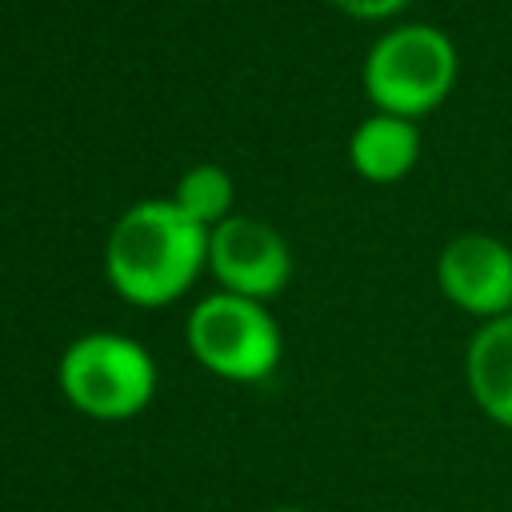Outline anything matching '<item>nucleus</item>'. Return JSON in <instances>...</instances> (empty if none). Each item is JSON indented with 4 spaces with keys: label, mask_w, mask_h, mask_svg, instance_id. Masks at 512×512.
I'll use <instances>...</instances> for the list:
<instances>
[{
    "label": "nucleus",
    "mask_w": 512,
    "mask_h": 512,
    "mask_svg": "<svg viewBox=\"0 0 512 512\" xmlns=\"http://www.w3.org/2000/svg\"><path fill=\"white\" fill-rule=\"evenodd\" d=\"M208 232L176 200L132 204L104 248L112 288L136 308H160L180 300L208 264Z\"/></svg>",
    "instance_id": "obj_1"
},
{
    "label": "nucleus",
    "mask_w": 512,
    "mask_h": 512,
    "mask_svg": "<svg viewBox=\"0 0 512 512\" xmlns=\"http://www.w3.org/2000/svg\"><path fill=\"white\" fill-rule=\"evenodd\" d=\"M208 268L224 284V292L268 300L292 276V252L284 236L252 216H228L208 232Z\"/></svg>",
    "instance_id": "obj_5"
},
{
    "label": "nucleus",
    "mask_w": 512,
    "mask_h": 512,
    "mask_svg": "<svg viewBox=\"0 0 512 512\" xmlns=\"http://www.w3.org/2000/svg\"><path fill=\"white\" fill-rule=\"evenodd\" d=\"M464 384L476 408L512 432V312L484 320L464 348Z\"/></svg>",
    "instance_id": "obj_7"
},
{
    "label": "nucleus",
    "mask_w": 512,
    "mask_h": 512,
    "mask_svg": "<svg viewBox=\"0 0 512 512\" xmlns=\"http://www.w3.org/2000/svg\"><path fill=\"white\" fill-rule=\"evenodd\" d=\"M272 512H308V508H296V504H284V508H272Z\"/></svg>",
    "instance_id": "obj_11"
},
{
    "label": "nucleus",
    "mask_w": 512,
    "mask_h": 512,
    "mask_svg": "<svg viewBox=\"0 0 512 512\" xmlns=\"http://www.w3.org/2000/svg\"><path fill=\"white\" fill-rule=\"evenodd\" d=\"M436 284L468 316L496 320L512 312V248L488 232H464L436 256Z\"/></svg>",
    "instance_id": "obj_6"
},
{
    "label": "nucleus",
    "mask_w": 512,
    "mask_h": 512,
    "mask_svg": "<svg viewBox=\"0 0 512 512\" xmlns=\"http://www.w3.org/2000/svg\"><path fill=\"white\" fill-rule=\"evenodd\" d=\"M64 400L92 420H132L156 396V364L144 344L120 332H88L72 340L56 368Z\"/></svg>",
    "instance_id": "obj_3"
},
{
    "label": "nucleus",
    "mask_w": 512,
    "mask_h": 512,
    "mask_svg": "<svg viewBox=\"0 0 512 512\" xmlns=\"http://www.w3.org/2000/svg\"><path fill=\"white\" fill-rule=\"evenodd\" d=\"M188 348L212 376L232 384H260L276 372L284 340L280 324L260 300L212 292L188 316Z\"/></svg>",
    "instance_id": "obj_4"
},
{
    "label": "nucleus",
    "mask_w": 512,
    "mask_h": 512,
    "mask_svg": "<svg viewBox=\"0 0 512 512\" xmlns=\"http://www.w3.org/2000/svg\"><path fill=\"white\" fill-rule=\"evenodd\" d=\"M172 200H176L192 220H200L204 228H216L220 220L232 216V212H228V208H232V176H228L224 168H216V164H196V168H188V172L180 176Z\"/></svg>",
    "instance_id": "obj_9"
},
{
    "label": "nucleus",
    "mask_w": 512,
    "mask_h": 512,
    "mask_svg": "<svg viewBox=\"0 0 512 512\" xmlns=\"http://www.w3.org/2000/svg\"><path fill=\"white\" fill-rule=\"evenodd\" d=\"M348 160L372 184H392V180L408 176L412 164L420 160L416 120L388 116V112H376V116L360 120V128L348 140Z\"/></svg>",
    "instance_id": "obj_8"
},
{
    "label": "nucleus",
    "mask_w": 512,
    "mask_h": 512,
    "mask_svg": "<svg viewBox=\"0 0 512 512\" xmlns=\"http://www.w3.org/2000/svg\"><path fill=\"white\" fill-rule=\"evenodd\" d=\"M456 44L436 24H400L364 56V92L376 112L416 120L444 104L456 84Z\"/></svg>",
    "instance_id": "obj_2"
},
{
    "label": "nucleus",
    "mask_w": 512,
    "mask_h": 512,
    "mask_svg": "<svg viewBox=\"0 0 512 512\" xmlns=\"http://www.w3.org/2000/svg\"><path fill=\"white\" fill-rule=\"evenodd\" d=\"M332 4L356 20H384V16H396L408 0H332Z\"/></svg>",
    "instance_id": "obj_10"
}]
</instances>
